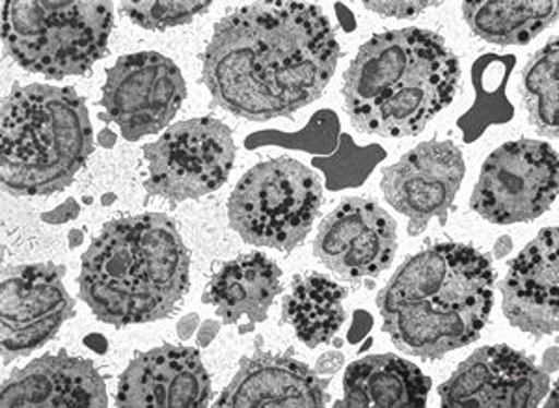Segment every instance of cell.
I'll use <instances>...</instances> for the list:
<instances>
[{"mask_svg":"<svg viewBox=\"0 0 559 408\" xmlns=\"http://www.w3.org/2000/svg\"><path fill=\"white\" fill-rule=\"evenodd\" d=\"M342 55L321 8L254 2L218 21L204 57V81L218 107L267 122L318 101Z\"/></svg>","mask_w":559,"mask_h":408,"instance_id":"cell-1","label":"cell"},{"mask_svg":"<svg viewBox=\"0 0 559 408\" xmlns=\"http://www.w3.org/2000/svg\"><path fill=\"white\" fill-rule=\"evenodd\" d=\"M189 268L191 255L170 218H118L84 252L81 299L107 325L166 320L189 289Z\"/></svg>","mask_w":559,"mask_h":408,"instance_id":"cell-2","label":"cell"},{"mask_svg":"<svg viewBox=\"0 0 559 408\" xmlns=\"http://www.w3.org/2000/svg\"><path fill=\"white\" fill-rule=\"evenodd\" d=\"M94 152L88 109L75 89L33 84L2 103L0 179L12 196H51Z\"/></svg>","mask_w":559,"mask_h":408,"instance_id":"cell-3","label":"cell"},{"mask_svg":"<svg viewBox=\"0 0 559 408\" xmlns=\"http://www.w3.org/2000/svg\"><path fill=\"white\" fill-rule=\"evenodd\" d=\"M112 10L108 0H7L2 41L8 55L31 73L57 81L84 75L107 52Z\"/></svg>","mask_w":559,"mask_h":408,"instance_id":"cell-4","label":"cell"},{"mask_svg":"<svg viewBox=\"0 0 559 408\" xmlns=\"http://www.w3.org/2000/svg\"><path fill=\"white\" fill-rule=\"evenodd\" d=\"M323 202L318 176L289 157L250 168L228 202L229 226L254 247L293 250L312 230Z\"/></svg>","mask_w":559,"mask_h":408,"instance_id":"cell-5","label":"cell"},{"mask_svg":"<svg viewBox=\"0 0 559 408\" xmlns=\"http://www.w3.org/2000/svg\"><path fill=\"white\" fill-rule=\"evenodd\" d=\"M401 302L461 315L484 328L495 304L490 260L466 244L440 243L421 250L401 265L377 297L379 310Z\"/></svg>","mask_w":559,"mask_h":408,"instance_id":"cell-6","label":"cell"},{"mask_svg":"<svg viewBox=\"0 0 559 408\" xmlns=\"http://www.w3.org/2000/svg\"><path fill=\"white\" fill-rule=\"evenodd\" d=\"M150 178L147 194L170 202L198 200L228 181L236 160V144L226 123L194 118L176 123L144 147Z\"/></svg>","mask_w":559,"mask_h":408,"instance_id":"cell-7","label":"cell"},{"mask_svg":"<svg viewBox=\"0 0 559 408\" xmlns=\"http://www.w3.org/2000/svg\"><path fill=\"white\" fill-rule=\"evenodd\" d=\"M558 154L547 142H508L487 157L471 207L492 224L530 223L558 196Z\"/></svg>","mask_w":559,"mask_h":408,"instance_id":"cell-8","label":"cell"},{"mask_svg":"<svg viewBox=\"0 0 559 408\" xmlns=\"http://www.w3.org/2000/svg\"><path fill=\"white\" fill-rule=\"evenodd\" d=\"M187 97L178 65L159 52L126 55L107 70L103 120L120 125L123 139L136 142L173 122Z\"/></svg>","mask_w":559,"mask_h":408,"instance_id":"cell-9","label":"cell"},{"mask_svg":"<svg viewBox=\"0 0 559 408\" xmlns=\"http://www.w3.org/2000/svg\"><path fill=\"white\" fill-rule=\"evenodd\" d=\"M64 275L66 267L55 263L20 265L2 273V364L39 349L75 315V300L66 291Z\"/></svg>","mask_w":559,"mask_h":408,"instance_id":"cell-10","label":"cell"},{"mask_svg":"<svg viewBox=\"0 0 559 408\" xmlns=\"http://www.w3.org/2000/svg\"><path fill=\"white\" fill-rule=\"evenodd\" d=\"M464 172L463 152L452 141L424 142L382 170L384 199L408 217V236L424 233L432 218L448 223Z\"/></svg>","mask_w":559,"mask_h":408,"instance_id":"cell-11","label":"cell"},{"mask_svg":"<svg viewBox=\"0 0 559 408\" xmlns=\"http://www.w3.org/2000/svg\"><path fill=\"white\" fill-rule=\"evenodd\" d=\"M550 389L548 373L508 345H492L464 360L439 388L445 408H534Z\"/></svg>","mask_w":559,"mask_h":408,"instance_id":"cell-12","label":"cell"},{"mask_svg":"<svg viewBox=\"0 0 559 408\" xmlns=\"http://www.w3.org/2000/svg\"><path fill=\"white\" fill-rule=\"evenodd\" d=\"M461 68L444 39L413 65L373 109L353 122L360 133L386 139L416 136L457 94Z\"/></svg>","mask_w":559,"mask_h":408,"instance_id":"cell-13","label":"cell"},{"mask_svg":"<svg viewBox=\"0 0 559 408\" xmlns=\"http://www.w3.org/2000/svg\"><path fill=\"white\" fill-rule=\"evenodd\" d=\"M397 228L376 202L345 200L319 226L313 252L345 280L381 275L394 262Z\"/></svg>","mask_w":559,"mask_h":408,"instance_id":"cell-14","label":"cell"},{"mask_svg":"<svg viewBox=\"0 0 559 408\" xmlns=\"http://www.w3.org/2000/svg\"><path fill=\"white\" fill-rule=\"evenodd\" d=\"M211 381L200 352L163 345L134 358L123 371L116 394L120 408H204Z\"/></svg>","mask_w":559,"mask_h":408,"instance_id":"cell-15","label":"cell"},{"mask_svg":"<svg viewBox=\"0 0 559 408\" xmlns=\"http://www.w3.org/2000/svg\"><path fill=\"white\" fill-rule=\"evenodd\" d=\"M559 230L545 228L509 263L502 281L503 315L535 338L559 328Z\"/></svg>","mask_w":559,"mask_h":408,"instance_id":"cell-16","label":"cell"},{"mask_svg":"<svg viewBox=\"0 0 559 408\" xmlns=\"http://www.w3.org/2000/svg\"><path fill=\"white\" fill-rule=\"evenodd\" d=\"M107 386L96 365L68 352L45 355L2 384L4 408H105Z\"/></svg>","mask_w":559,"mask_h":408,"instance_id":"cell-17","label":"cell"},{"mask_svg":"<svg viewBox=\"0 0 559 408\" xmlns=\"http://www.w3.org/2000/svg\"><path fill=\"white\" fill-rule=\"evenodd\" d=\"M444 38L421 28L376 34L345 71V109L350 123L381 103L413 65Z\"/></svg>","mask_w":559,"mask_h":408,"instance_id":"cell-18","label":"cell"},{"mask_svg":"<svg viewBox=\"0 0 559 408\" xmlns=\"http://www.w3.org/2000/svg\"><path fill=\"white\" fill-rule=\"evenodd\" d=\"M326 383L316 371L292 357L258 352L242 358L234 381L216 408H323L329 403Z\"/></svg>","mask_w":559,"mask_h":408,"instance_id":"cell-19","label":"cell"},{"mask_svg":"<svg viewBox=\"0 0 559 408\" xmlns=\"http://www.w3.org/2000/svg\"><path fill=\"white\" fill-rule=\"evenodd\" d=\"M282 271L267 255H241L226 263L211 280L204 293L205 304L216 308V315L234 325L248 317L250 325L267 321L269 308L282 293Z\"/></svg>","mask_w":559,"mask_h":408,"instance_id":"cell-20","label":"cell"},{"mask_svg":"<svg viewBox=\"0 0 559 408\" xmlns=\"http://www.w3.org/2000/svg\"><path fill=\"white\" fill-rule=\"evenodd\" d=\"M347 408H424L431 379L418 365L395 355L366 357L347 368L344 376Z\"/></svg>","mask_w":559,"mask_h":408,"instance_id":"cell-21","label":"cell"},{"mask_svg":"<svg viewBox=\"0 0 559 408\" xmlns=\"http://www.w3.org/2000/svg\"><path fill=\"white\" fill-rule=\"evenodd\" d=\"M384 326L400 351L414 357L437 360L448 352L479 339L481 326L461 315L432 312L418 302H401L381 310Z\"/></svg>","mask_w":559,"mask_h":408,"instance_id":"cell-22","label":"cell"},{"mask_svg":"<svg viewBox=\"0 0 559 408\" xmlns=\"http://www.w3.org/2000/svg\"><path fill=\"white\" fill-rule=\"evenodd\" d=\"M347 291L323 275L297 276L282 302V321L289 323L297 338L316 349L331 344L344 325Z\"/></svg>","mask_w":559,"mask_h":408,"instance_id":"cell-23","label":"cell"},{"mask_svg":"<svg viewBox=\"0 0 559 408\" xmlns=\"http://www.w3.org/2000/svg\"><path fill=\"white\" fill-rule=\"evenodd\" d=\"M472 33L496 45H526L558 20L556 0L464 2Z\"/></svg>","mask_w":559,"mask_h":408,"instance_id":"cell-24","label":"cell"},{"mask_svg":"<svg viewBox=\"0 0 559 408\" xmlns=\"http://www.w3.org/2000/svg\"><path fill=\"white\" fill-rule=\"evenodd\" d=\"M515 64L513 55L487 52L472 65L476 99L472 109L457 120V128L463 131L466 144L481 139L490 125H502L513 120L515 107L509 101L508 83Z\"/></svg>","mask_w":559,"mask_h":408,"instance_id":"cell-25","label":"cell"},{"mask_svg":"<svg viewBox=\"0 0 559 408\" xmlns=\"http://www.w3.org/2000/svg\"><path fill=\"white\" fill-rule=\"evenodd\" d=\"M522 97L530 122L548 139L559 136V41L552 38L530 58L522 73Z\"/></svg>","mask_w":559,"mask_h":408,"instance_id":"cell-26","label":"cell"},{"mask_svg":"<svg viewBox=\"0 0 559 408\" xmlns=\"http://www.w3.org/2000/svg\"><path fill=\"white\" fill-rule=\"evenodd\" d=\"M386 155V149L379 144L358 146L353 136L342 133L336 152L329 157H316L312 166L324 173L326 191H345L362 187Z\"/></svg>","mask_w":559,"mask_h":408,"instance_id":"cell-27","label":"cell"},{"mask_svg":"<svg viewBox=\"0 0 559 408\" xmlns=\"http://www.w3.org/2000/svg\"><path fill=\"white\" fill-rule=\"evenodd\" d=\"M342 134V123L336 112L331 109H321L312 116V120L306 123L305 129L295 133H284L276 129L258 131L245 139L247 149H258L263 146L286 147V149H299L305 154L329 157L336 152L337 142Z\"/></svg>","mask_w":559,"mask_h":408,"instance_id":"cell-28","label":"cell"},{"mask_svg":"<svg viewBox=\"0 0 559 408\" xmlns=\"http://www.w3.org/2000/svg\"><path fill=\"white\" fill-rule=\"evenodd\" d=\"M121 12L147 31H165L170 26L191 23L197 15L210 10L211 2L202 0H160V2H121Z\"/></svg>","mask_w":559,"mask_h":408,"instance_id":"cell-29","label":"cell"},{"mask_svg":"<svg viewBox=\"0 0 559 408\" xmlns=\"http://www.w3.org/2000/svg\"><path fill=\"white\" fill-rule=\"evenodd\" d=\"M440 2H416V0H400V2H364V7L379 15L386 17H400L407 20L414 17L418 13L424 12L427 8L439 7Z\"/></svg>","mask_w":559,"mask_h":408,"instance_id":"cell-30","label":"cell"},{"mask_svg":"<svg viewBox=\"0 0 559 408\" xmlns=\"http://www.w3.org/2000/svg\"><path fill=\"white\" fill-rule=\"evenodd\" d=\"M81 215V205L75 200H66L64 204L58 205L57 209L41 213V220L47 224H64L68 220H75Z\"/></svg>","mask_w":559,"mask_h":408,"instance_id":"cell-31","label":"cell"},{"mask_svg":"<svg viewBox=\"0 0 559 408\" xmlns=\"http://www.w3.org/2000/svg\"><path fill=\"white\" fill-rule=\"evenodd\" d=\"M371 326H373V317L368 312H364V310H356L355 321H353V326H350L349 334H347L349 344H360L368 336Z\"/></svg>","mask_w":559,"mask_h":408,"instance_id":"cell-32","label":"cell"},{"mask_svg":"<svg viewBox=\"0 0 559 408\" xmlns=\"http://www.w3.org/2000/svg\"><path fill=\"white\" fill-rule=\"evenodd\" d=\"M345 358L342 352H326V355L319 358L318 364H316V373L326 376L336 375L337 371L342 370Z\"/></svg>","mask_w":559,"mask_h":408,"instance_id":"cell-33","label":"cell"},{"mask_svg":"<svg viewBox=\"0 0 559 408\" xmlns=\"http://www.w3.org/2000/svg\"><path fill=\"white\" fill-rule=\"evenodd\" d=\"M218 331H221V323H216V321H205L200 332H198V345H200V347H207V345L216 338Z\"/></svg>","mask_w":559,"mask_h":408,"instance_id":"cell-34","label":"cell"},{"mask_svg":"<svg viewBox=\"0 0 559 408\" xmlns=\"http://www.w3.org/2000/svg\"><path fill=\"white\" fill-rule=\"evenodd\" d=\"M198 325H200V317H198L197 313L185 315L183 320L179 321L178 325L179 339L191 338L192 334L197 332Z\"/></svg>","mask_w":559,"mask_h":408,"instance_id":"cell-35","label":"cell"},{"mask_svg":"<svg viewBox=\"0 0 559 408\" xmlns=\"http://www.w3.org/2000/svg\"><path fill=\"white\" fill-rule=\"evenodd\" d=\"M337 20L344 26L345 33H353L356 28L355 15L349 12V8L345 7V4H340L337 2L336 7Z\"/></svg>","mask_w":559,"mask_h":408,"instance_id":"cell-36","label":"cell"},{"mask_svg":"<svg viewBox=\"0 0 559 408\" xmlns=\"http://www.w3.org/2000/svg\"><path fill=\"white\" fill-rule=\"evenodd\" d=\"M513 249V243H511V237L503 236L498 239V243L495 247V255L496 257H503V255L509 254Z\"/></svg>","mask_w":559,"mask_h":408,"instance_id":"cell-37","label":"cell"},{"mask_svg":"<svg viewBox=\"0 0 559 408\" xmlns=\"http://www.w3.org/2000/svg\"><path fill=\"white\" fill-rule=\"evenodd\" d=\"M558 349L552 347L550 352H547V357H545V365H543V370L547 371V373H554V371H558Z\"/></svg>","mask_w":559,"mask_h":408,"instance_id":"cell-38","label":"cell"},{"mask_svg":"<svg viewBox=\"0 0 559 408\" xmlns=\"http://www.w3.org/2000/svg\"><path fill=\"white\" fill-rule=\"evenodd\" d=\"M99 144L103 147H112L116 144V134L110 131V129H103L102 134H99Z\"/></svg>","mask_w":559,"mask_h":408,"instance_id":"cell-39","label":"cell"},{"mask_svg":"<svg viewBox=\"0 0 559 408\" xmlns=\"http://www.w3.org/2000/svg\"><path fill=\"white\" fill-rule=\"evenodd\" d=\"M84 241L83 231L81 230H71L70 231V247L71 249H76V247H81Z\"/></svg>","mask_w":559,"mask_h":408,"instance_id":"cell-40","label":"cell"}]
</instances>
